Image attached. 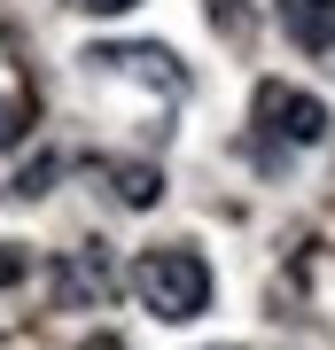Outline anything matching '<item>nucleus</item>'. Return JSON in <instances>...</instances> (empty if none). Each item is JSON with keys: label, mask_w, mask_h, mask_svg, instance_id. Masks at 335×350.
Wrapping results in <instances>:
<instances>
[{"label": "nucleus", "mask_w": 335, "mask_h": 350, "mask_svg": "<svg viewBox=\"0 0 335 350\" xmlns=\"http://www.w3.org/2000/svg\"><path fill=\"white\" fill-rule=\"evenodd\" d=\"M133 296L164 327H187V319L211 312V265H203L195 241H156V250L133 257Z\"/></svg>", "instance_id": "1"}, {"label": "nucleus", "mask_w": 335, "mask_h": 350, "mask_svg": "<svg viewBox=\"0 0 335 350\" xmlns=\"http://www.w3.org/2000/svg\"><path fill=\"white\" fill-rule=\"evenodd\" d=\"M249 117H258V133L281 140V148H320L327 140V101L312 86H288V78H265L258 101H249Z\"/></svg>", "instance_id": "2"}, {"label": "nucleus", "mask_w": 335, "mask_h": 350, "mask_svg": "<svg viewBox=\"0 0 335 350\" xmlns=\"http://www.w3.org/2000/svg\"><path fill=\"white\" fill-rule=\"evenodd\" d=\"M86 63H94V70H110V78H133V86H149V94H164V101H187V70H179V55H172V47H156V39L86 47Z\"/></svg>", "instance_id": "3"}, {"label": "nucleus", "mask_w": 335, "mask_h": 350, "mask_svg": "<svg viewBox=\"0 0 335 350\" xmlns=\"http://www.w3.org/2000/svg\"><path fill=\"white\" fill-rule=\"evenodd\" d=\"M47 288H55L62 312H94V304L117 296V265H110V250H71V257H55Z\"/></svg>", "instance_id": "4"}, {"label": "nucleus", "mask_w": 335, "mask_h": 350, "mask_svg": "<svg viewBox=\"0 0 335 350\" xmlns=\"http://www.w3.org/2000/svg\"><path fill=\"white\" fill-rule=\"evenodd\" d=\"M273 24L297 55H335V0H273Z\"/></svg>", "instance_id": "5"}, {"label": "nucleus", "mask_w": 335, "mask_h": 350, "mask_svg": "<svg viewBox=\"0 0 335 350\" xmlns=\"http://www.w3.org/2000/svg\"><path fill=\"white\" fill-rule=\"evenodd\" d=\"M110 195L125 202V211H156L164 172H156V163H140V156H117V163H110Z\"/></svg>", "instance_id": "6"}, {"label": "nucleus", "mask_w": 335, "mask_h": 350, "mask_svg": "<svg viewBox=\"0 0 335 350\" xmlns=\"http://www.w3.org/2000/svg\"><path fill=\"white\" fill-rule=\"evenodd\" d=\"M211 31L234 39V47H249V31H258V8L249 0H211Z\"/></svg>", "instance_id": "7"}, {"label": "nucleus", "mask_w": 335, "mask_h": 350, "mask_svg": "<svg viewBox=\"0 0 335 350\" xmlns=\"http://www.w3.org/2000/svg\"><path fill=\"white\" fill-rule=\"evenodd\" d=\"M32 280V250L24 241H0V288H24Z\"/></svg>", "instance_id": "8"}, {"label": "nucleus", "mask_w": 335, "mask_h": 350, "mask_svg": "<svg viewBox=\"0 0 335 350\" xmlns=\"http://www.w3.org/2000/svg\"><path fill=\"white\" fill-rule=\"evenodd\" d=\"M55 172H62L55 156H39V163H24V172H16V187H8V195H47V187H55Z\"/></svg>", "instance_id": "9"}, {"label": "nucleus", "mask_w": 335, "mask_h": 350, "mask_svg": "<svg viewBox=\"0 0 335 350\" xmlns=\"http://www.w3.org/2000/svg\"><path fill=\"white\" fill-rule=\"evenodd\" d=\"M16 140H24V101L0 94V148H16Z\"/></svg>", "instance_id": "10"}, {"label": "nucleus", "mask_w": 335, "mask_h": 350, "mask_svg": "<svg viewBox=\"0 0 335 350\" xmlns=\"http://www.w3.org/2000/svg\"><path fill=\"white\" fill-rule=\"evenodd\" d=\"M78 8H94V16H125V8H140V0H78Z\"/></svg>", "instance_id": "11"}, {"label": "nucleus", "mask_w": 335, "mask_h": 350, "mask_svg": "<svg viewBox=\"0 0 335 350\" xmlns=\"http://www.w3.org/2000/svg\"><path fill=\"white\" fill-rule=\"evenodd\" d=\"M71 350H125L117 335H86V342H71Z\"/></svg>", "instance_id": "12"}, {"label": "nucleus", "mask_w": 335, "mask_h": 350, "mask_svg": "<svg viewBox=\"0 0 335 350\" xmlns=\"http://www.w3.org/2000/svg\"><path fill=\"white\" fill-rule=\"evenodd\" d=\"M211 350H242V342H211Z\"/></svg>", "instance_id": "13"}]
</instances>
